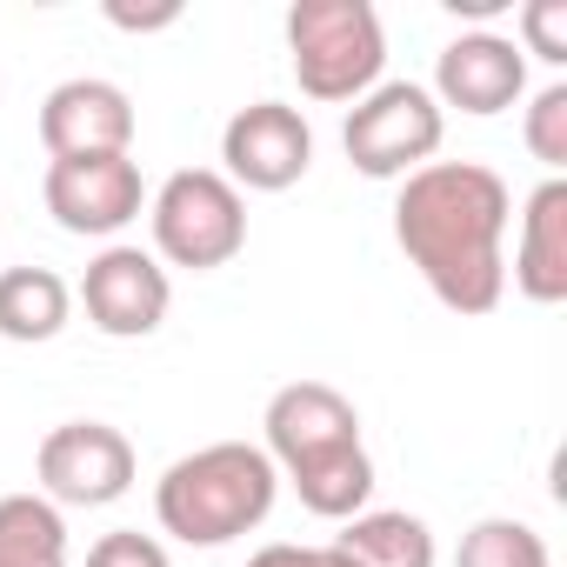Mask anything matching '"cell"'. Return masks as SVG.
<instances>
[{
  "mask_svg": "<svg viewBox=\"0 0 567 567\" xmlns=\"http://www.w3.org/2000/svg\"><path fill=\"white\" fill-rule=\"evenodd\" d=\"M87 567H174V560H167V547H161L154 534L121 527V534H101V540L87 547Z\"/></svg>",
  "mask_w": 567,
  "mask_h": 567,
  "instance_id": "cell-20",
  "label": "cell"
},
{
  "mask_svg": "<svg viewBox=\"0 0 567 567\" xmlns=\"http://www.w3.org/2000/svg\"><path fill=\"white\" fill-rule=\"evenodd\" d=\"M514 288L534 308L567 301V181L547 174L527 207H520V234H514Z\"/></svg>",
  "mask_w": 567,
  "mask_h": 567,
  "instance_id": "cell-13",
  "label": "cell"
},
{
  "mask_svg": "<svg viewBox=\"0 0 567 567\" xmlns=\"http://www.w3.org/2000/svg\"><path fill=\"white\" fill-rule=\"evenodd\" d=\"M107 21L127 28V34H154V28H174L181 8H174V0H167V8H121V0H107Z\"/></svg>",
  "mask_w": 567,
  "mask_h": 567,
  "instance_id": "cell-22",
  "label": "cell"
},
{
  "mask_svg": "<svg viewBox=\"0 0 567 567\" xmlns=\"http://www.w3.org/2000/svg\"><path fill=\"white\" fill-rule=\"evenodd\" d=\"M134 441L107 421H61L34 454L41 494L54 507H114L134 487Z\"/></svg>",
  "mask_w": 567,
  "mask_h": 567,
  "instance_id": "cell-7",
  "label": "cell"
},
{
  "mask_svg": "<svg viewBox=\"0 0 567 567\" xmlns=\"http://www.w3.org/2000/svg\"><path fill=\"white\" fill-rule=\"evenodd\" d=\"M274 494H280V474L267 447L214 441V447L181 454L154 481V520L187 547H227L274 514Z\"/></svg>",
  "mask_w": 567,
  "mask_h": 567,
  "instance_id": "cell-3",
  "label": "cell"
},
{
  "mask_svg": "<svg viewBox=\"0 0 567 567\" xmlns=\"http://www.w3.org/2000/svg\"><path fill=\"white\" fill-rule=\"evenodd\" d=\"M427 94L441 101V114H447V107H461V114H474V121L507 114V107L527 94V54H520L507 34H487V28H481V34H461V41L441 48Z\"/></svg>",
  "mask_w": 567,
  "mask_h": 567,
  "instance_id": "cell-12",
  "label": "cell"
},
{
  "mask_svg": "<svg viewBox=\"0 0 567 567\" xmlns=\"http://www.w3.org/2000/svg\"><path fill=\"white\" fill-rule=\"evenodd\" d=\"M247 567H354L334 540L328 547H301V540H274V547H260V554H247Z\"/></svg>",
  "mask_w": 567,
  "mask_h": 567,
  "instance_id": "cell-21",
  "label": "cell"
},
{
  "mask_svg": "<svg viewBox=\"0 0 567 567\" xmlns=\"http://www.w3.org/2000/svg\"><path fill=\"white\" fill-rule=\"evenodd\" d=\"M147 227H154V260L214 274L247 247V194L220 167H181L147 200Z\"/></svg>",
  "mask_w": 567,
  "mask_h": 567,
  "instance_id": "cell-5",
  "label": "cell"
},
{
  "mask_svg": "<svg viewBox=\"0 0 567 567\" xmlns=\"http://www.w3.org/2000/svg\"><path fill=\"white\" fill-rule=\"evenodd\" d=\"M41 200H48V214H54L68 234L107 240V234H121L127 220H141L147 187H141L134 154H87V161H48Z\"/></svg>",
  "mask_w": 567,
  "mask_h": 567,
  "instance_id": "cell-10",
  "label": "cell"
},
{
  "mask_svg": "<svg viewBox=\"0 0 567 567\" xmlns=\"http://www.w3.org/2000/svg\"><path fill=\"white\" fill-rule=\"evenodd\" d=\"M288 54L308 101H361L381 87L388 34L368 0H295L288 8Z\"/></svg>",
  "mask_w": 567,
  "mask_h": 567,
  "instance_id": "cell-4",
  "label": "cell"
},
{
  "mask_svg": "<svg viewBox=\"0 0 567 567\" xmlns=\"http://www.w3.org/2000/svg\"><path fill=\"white\" fill-rule=\"evenodd\" d=\"M0 567H68V520L48 494H0Z\"/></svg>",
  "mask_w": 567,
  "mask_h": 567,
  "instance_id": "cell-16",
  "label": "cell"
},
{
  "mask_svg": "<svg viewBox=\"0 0 567 567\" xmlns=\"http://www.w3.org/2000/svg\"><path fill=\"white\" fill-rule=\"evenodd\" d=\"M441 141H447V114L421 81H381L374 94L354 101V114L341 127L348 167L368 181H408L414 167H427L441 154Z\"/></svg>",
  "mask_w": 567,
  "mask_h": 567,
  "instance_id": "cell-6",
  "label": "cell"
},
{
  "mask_svg": "<svg viewBox=\"0 0 567 567\" xmlns=\"http://www.w3.org/2000/svg\"><path fill=\"white\" fill-rule=\"evenodd\" d=\"M501 8H507V0H447V14H467V21H487Z\"/></svg>",
  "mask_w": 567,
  "mask_h": 567,
  "instance_id": "cell-23",
  "label": "cell"
},
{
  "mask_svg": "<svg viewBox=\"0 0 567 567\" xmlns=\"http://www.w3.org/2000/svg\"><path fill=\"white\" fill-rule=\"evenodd\" d=\"M81 308H87V321L107 341H147L167 321V308H174V280H167V267L147 247H121L114 240L81 274Z\"/></svg>",
  "mask_w": 567,
  "mask_h": 567,
  "instance_id": "cell-9",
  "label": "cell"
},
{
  "mask_svg": "<svg viewBox=\"0 0 567 567\" xmlns=\"http://www.w3.org/2000/svg\"><path fill=\"white\" fill-rule=\"evenodd\" d=\"M514 48L534 54V61H547V68H567V0H527Z\"/></svg>",
  "mask_w": 567,
  "mask_h": 567,
  "instance_id": "cell-19",
  "label": "cell"
},
{
  "mask_svg": "<svg viewBox=\"0 0 567 567\" xmlns=\"http://www.w3.org/2000/svg\"><path fill=\"white\" fill-rule=\"evenodd\" d=\"M334 547L354 567H434V527L408 507H368V514L341 520Z\"/></svg>",
  "mask_w": 567,
  "mask_h": 567,
  "instance_id": "cell-15",
  "label": "cell"
},
{
  "mask_svg": "<svg viewBox=\"0 0 567 567\" xmlns=\"http://www.w3.org/2000/svg\"><path fill=\"white\" fill-rule=\"evenodd\" d=\"M315 167V127L288 101H254L220 127V174L240 194H288Z\"/></svg>",
  "mask_w": 567,
  "mask_h": 567,
  "instance_id": "cell-8",
  "label": "cell"
},
{
  "mask_svg": "<svg viewBox=\"0 0 567 567\" xmlns=\"http://www.w3.org/2000/svg\"><path fill=\"white\" fill-rule=\"evenodd\" d=\"M74 321V288L54 267H8L0 274V341H54Z\"/></svg>",
  "mask_w": 567,
  "mask_h": 567,
  "instance_id": "cell-14",
  "label": "cell"
},
{
  "mask_svg": "<svg viewBox=\"0 0 567 567\" xmlns=\"http://www.w3.org/2000/svg\"><path fill=\"white\" fill-rule=\"evenodd\" d=\"M514 194L481 161H427L394 194V240L427 295L454 315H494L507 295Z\"/></svg>",
  "mask_w": 567,
  "mask_h": 567,
  "instance_id": "cell-1",
  "label": "cell"
},
{
  "mask_svg": "<svg viewBox=\"0 0 567 567\" xmlns=\"http://www.w3.org/2000/svg\"><path fill=\"white\" fill-rule=\"evenodd\" d=\"M520 141H527V154H534L547 174H560V167H567V81H547V87L527 101Z\"/></svg>",
  "mask_w": 567,
  "mask_h": 567,
  "instance_id": "cell-18",
  "label": "cell"
},
{
  "mask_svg": "<svg viewBox=\"0 0 567 567\" xmlns=\"http://www.w3.org/2000/svg\"><path fill=\"white\" fill-rule=\"evenodd\" d=\"M41 147H48V161L127 154L134 147V101H127V87H114L101 74L61 81L41 101Z\"/></svg>",
  "mask_w": 567,
  "mask_h": 567,
  "instance_id": "cell-11",
  "label": "cell"
},
{
  "mask_svg": "<svg viewBox=\"0 0 567 567\" xmlns=\"http://www.w3.org/2000/svg\"><path fill=\"white\" fill-rule=\"evenodd\" d=\"M454 567H554L547 540L527 527V520H507V514H487L461 534V554Z\"/></svg>",
  "mask_w": 567,
  "mask_h": 567,
  "instance_id": "cell-17",
  "label": "cell"
},
{
  "mask_svg": "<svg viewBox=\"0 0 567 567\" xmlns=\"http://www.w3.org/2000/svg\"><path fill=\"white\" fill-rule=\"evenodd\" d=\"M267 461L274 474H288L301 507L321 520H354L374 501V461L361 447V414L341 388L328 381H288L267 414Z\"/></svg>",
  "mask_w": 567,
  "mask_h": 567,
  "instance_id": "cell-2",
  "label": "cell"
}]
</instances>
